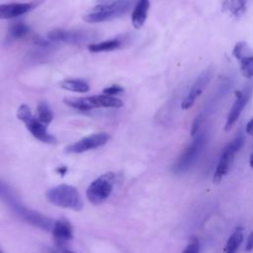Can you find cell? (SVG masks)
<instances>
[{"instance_id": "6da1fadb", "label": "cell", "mask_w": 253, "mask_h": 253, "mask_svg": "<svg viewBox=\"0 0 253 253\" xmlns=\"http://www.w3.org/2000/svg\"><path fill=\"white\" fill-rule=\"evenodd\" d=\"M137 0H115L106 4H97L92 10L83 17L87 23L96 24L119 18L126 14Z\"/></svg>"}, {"instance_id": "7a4b0ae2", "label": "cell", "mask_w": 253, "mask_h": 253, "mask_svg": "<svg viewBox=\"0 0 253 253\" xmlns=\"http://www.w3.org/2000/svg\"><path fill=\"white\" fill-rule=\"evenodd\" d=\"M46 199L54 206L71 209L73 211H81L83 202L78 191L69 185L61 184L49 189L46 194Z\"/></svg>"}, {"instance_id": "603a6c76", "label": "cell", "mask_w": 253, "mask_h": 253, "mask_svg": "<svg viewBox=\"0 0 253 253\" xmlns=\"http://www.w3.org/2000/svg\"><path fill=\"white\" fill-rule=\"evenodd\" d=\"M199 240L196 236H192L182 253H199Z\"/></svg>"}, {"instance_id": "7402d4cb", "label": "cell", "mask_w": 253, "mask_h": 253, "mask_svg": "<svg viewBox=\"0 0 253 253\" xmlns=\"http://www.w3.org/2000/svg\"><path fill=\"white\" fill-rule=\"evenodd\" d=\"M16 115H17V118H18L20 121H22L23 123L33 116V115H32V112H31V109H30L29 106L26 105V104H22V105L19 106Z\"/></svg>"}, {"instance_id": "ba28073f", "label": "cell", "mask_w": 253, "mask_h": 253, "mask_svg": "<svg viewBox=\"0 0 253 253\" xmlns=\"http://www.w3.org/2000/svg\"><path fill=\"white\" fill-rule=\"evenodd\" d=\"M110 139V135L106 132H98L85 136L78 141L68 145L65 148L66 153H82L88 150L98 148L106 144Z\"/></svg>"}, {"instance_id": "cb8c5ba5", "label": "cell", "mask_w": 253, "mask_h": 253, "mask_svg": "<svg viewBox=\"0 0 253 253\" xmlns=\"http://www.w3.org/2000/svg\"><path fill=\"white\" fill-rule=\"evenodd\" d=\"M122 92H124V88L117 85V84H114V85H111L107 88H105L103 90V93L105 95H108V96H113L115 97V95H118V94H121Z\"/></svg>"}, {"instance_id": "ffe728a7", "label": "cell", "mask_w": 253, "mask_h": 253, "mask_svg": "<svg viewBox=\"0 0 253 253\" xmlns=\"http://www.w3.org/2000/svg\"><path fill=\"white\" fill-rule=\"evenodd\" d=\"M242 241H243L242 230L240 228H236V230L229 236L226 242L224 253H235Z\"/></svg>"}, {"instance_id": "83f0119b", "label": "cell", "mask_w": 253, "mask_h": 253, "mask_svg": "<svg viewBox=\"0 0 253 253\" xmlns=\"http://www.w3.org/2000/svg\"><path fill=\"white\" fill-rule=\"evenodd\" d=\"M249 163H250V166L253 168V151H252V153H251V155H250V159H249Z\"/></svg>"}, {"instance_id": "4316f807", "label": "cell", "mask_w": 253, "mask_h": 253, "mask_svg": "<svg viewBox=\"0 0 253 253\" xmlns=\"http://www.w3.org/2000/svg\"><path fill=\"white\" fill-rule=\"evenodd\" d=\"M115 0H96V3L97 4H106V3H110V2H113Z\"/></svg>"}, {"instance_id": "9c48e42d", "label": "cell", "mask_w": 253, "mask_h": 253, "mask_svg": "<svg viewBox=\"0 0 253 253\" xmlns=\"http://www.w3.org/2000/svg\"><path fill=\"white\" fill-rule=\"evenodd\" d=\"M212 74H213L212 69L208 68V69L204 70L199 75V77L196 79V81L192 85L191 89L189 90L188 94L183 99L182 104H181L182 109H185V110L190 109L195 104L197 99L202 95V93L204 92L206 87L209 85V83L212 77Z\"/></svg>"}, {"instance_id": "f1b7e54d", "label": "cell", "mask_w": 253, "mask_h": 253, "mask_svg": "<svg viewBox=\"0 0 253 253\" xmlns=\"http://www.w3.org/2000/svg\"><path fill=\"white\" fill-rule=\"evenodd\" d=\"M65 253H75V252H72V251H69V250H66Z\"/></svg>"}, {"instance_id": "ac0fdd59", "label": "cell", "mask_w": 253, "mask_h": 253, "mask_svg": "<svg viewBox=\"0 0 253 253\" xmlns=\"http://www.w3.org/2000/svg\"><path fill=\"white\" fill-rule=\"evenodd\" d=\"M122 42L119 39H112L104 42H100L97 43H90L88 45V49L91 52H103V51H111L117 49L121 46Z\"/></svg>"}, {"instance_id": "9a60e30c", "label": "cell", "mask_w": 253, "mask_h": 253, "mask_svg": "<svg viewBox=\"0 0 253 253\" xmlns=\"http://www.w3.org/2000/svg\"><path fill=\"white\" fill-rule=\"evenodd\" d=\"M52 235L59 242L71 240L73 232L69 221L66 219H58L52 228Z\"/></svg>"}, {"instance_id": "3957f363", "label": "cell", "mask_w": 253, "mask_h": 253, "mask_svg": "<svg viewBox=\"0 0 253 253\" xmlns=\"http://www.w3.org/2000/svg\"><path fill=\"white\" fill-rule=\"evenodd\" d=\"M208 134L206 131H199L196 135L191 144L184 150V152L180 155L178 160L173 166V171L175 173H182L187 171L191 168L198 158L200 157L201 153L203 152L205 145L207 144Z\"/></svg>"}, {"instance_id": "8992f818", "label": "cell", "mask_w": 253, "mask_h": 253, "mask_svg": "<svg viewBox=\"0 0 253 253\" xmlns=\"http://www.w3.org/2000/svg\"><path fill=\"white\" fill-rule=\"evenodd\" d=\"M92 32L83 30H63L54 29L47 34V39L50 42H67V43H80L89 42L93 39Z\"/></svg>"}, {"instance_id": "5b68a950", "label": "cell", "mask_w": 253, "mask_h": 253, "mask_svg": "<svg viewBox=\"0 0 253 253\" xmlns=\"http://www.w3.org/2000/svg\"><path fill=\"white\" fill-rule=\"evenodd\" d=\"M115 179V174L112 172H108L94 180L89 185L86 191V197L88 201L95 206L104 203L110 197L113 191Z\"/></svg>"}, {"instance_id": "8fae6325", "label": "cell", "mask_w": 253, "mask_h": 253, "mask_svg": "<svg viewBox=\"0 0 253 253\" xmlns=\"http://www.w3.org/2000/svg\"><path fill=\"white\" fill-rule=\"evenodd\" d=\"M24 124L30 133L38 140L49 144H53L56 142L55 136L47 131V126L42 123L37 117L35 118L34 116H32L27 121H25Z\"/></svg>"}, {"instance_id": "4fadbf2b", "label": "cell", "mask_w": 253, "mask_h": 253, "mask_svg": "<svg viewBox=\"0 0 253 253\" xmlns=\"http://www.w3.org/2000/svg\"><path fill=\"white\" fill-rule=\"evenodd\" d=\"M87 98L91 110L97 108H121L124 105L121 99L105 94L89 96Z\"/></svg>"}, {"instance_id": "5bb4252c", "label": "cell", "mask_w": 253, "mask_h": 253, "mask_svg": "<svg viewBox=\"0 0 253 253\" xmlns=\"http://www.w3.org/2000/svg\"><path fill=\"white\" fill-rule=\"evenodd\" d=\"M150 7L149 0H137L132 13H131V24L135 29H140L147 18L148 10Z\"/></svg>"}, {"instance_id": "d6986e66", "label": "cell", "mask_w": 253, "mask_h": 253, "mask_svg": "<svg viewBox=\"0 0 253 253\" xmlns=\"http://www.w3.org/2000/svg\"><path fill=\"white\" fill-rule=\"evenodd\" d=\"M37 118L46 126H48L53 120V113L48 104L44 101L39 103L37 107Z\"/></svg>"}, {"instance_id": "52a82bcc", "label": "cell", "mask_w": 253, "mask_h": 253, "mask_svg": "<svg viewBox=\"0 0 253 253\" xmlns=\"http://www.w3.org/2000/svg\"><path fill=\"white\" fill-rule=\"evenodd\" d=\"M253 92V86L251 84L245 86L242 90L238 91L236 93V98L234 100V103L232 104V107L230 111L228 112V116L225 123V129H230L236 121L239 119L241 113L243 112L244 108L246 107L247 103L249 102Z\"/></svg>"}, {"instance_id": "277c9868", "label": "cell", "mask_w": 253, "mask_h": 253, "mask_svg": "<svg viewBox=\"0 0 253 253\" xmlns=\"http://www.w3.org/2000/svg\"><path fill=\"white\" fill-rule=\"evenodd\" d=\"M244 135L240 132L238 133L230 142H228L224 148L222 149L220 153V157L215 169V172L213 174V182L214 183H219L223 177L228 173L235 154L240 150V148L244 144Z\"/></svg>"}, {"instance_id": "f546056e", "label": "cell", "mask_w": 253, "mask_h": 253, "mask_svg": "<svg viewBox=\"0 0 253 253\" xmlns=\"http://www.w3.org/2000/svg\"><path fill=\"white\" fill-rule=\"evenodd\" d=\"M0 253H3V252H2V251H0Z\"/></svg>"}, {"instance_id": "e0dca14e", "label": "cell", "mask_w": 253, "mask_h": 253, "mask_svg": "<svg viewBox=\"0 0 253 253\" xmlns=\"http://www.w3.org/2000/svg\"><path fill=\"white\" fill-rule=\"evenodd\" d=\"M249 0H223V8L234 17L241 16L245 10Z\"/></svg>"}, {"instance_id": "7c38bea8", "label": "cell", "mask_w": 253, "mask_h": 253, "mask_svg": "<svg viewBox=\"0 0 253 253\" xmlns=\"http://www.w3.org/2000/svg\"><path fill=\"white\" fill-rule=\"evenodd\" d=\"M39 3L40 1L0 4V19H14L20 17L33 10Z\"/></svg>"}, {"instance_id": "484cf974", "label": "cell", "mask_w": 253, "mask_h": 253, "mask_svg": "<svg viewBox=\"0 0 253 253\" xmlns=\"http://www.w3.org/2000/svg\"><path fill=\"white\" fill-rule=\"evenodd\" d=\"M246 132L249 134H253V119L248 122L246 126Z\"/></svg>"}, {"instance_id": "2e32d148", "label": "cell", "mask_w": 253, "mask_h": 253, "mask_svg": "<svg viewBox=\"0 0 253 253\" xmlns=\"http://www.w3.org/2000/svg\"><path fill=\"white\" fill-rule=\"evenodd\" d=\"M59 86L67 91L77 92V93H85L90 89L89 84L82 79H64L59 82Z\"/></svg>"}, {"instance_id": "30bf717a", "label": "cell", "mask_w": 253, "mask_h": 253, "mask_svg": "<svg viewBox=\"0 0 253 253\" xmlns=\"http://www.w3.org/2000/svg\"><path fill=\"white\" fill-rule=\"evenodd\" d=\"M233 56L240 62V69L244 77L253 78V50L243 42H237L232 50Z\"/></svg>"}, {"instance_id": "44dd1931", "label": "cell", "mask_w": 253, "mask_h": 253, "mask_svg": "<svg viewBox=\"0 0 253 253\" xmlns=\"http://www.w3.org/2000/svg\"><path fill=\"white\" fill-rule=\"evenodd\" d=\"M30 32V27L23 22H17L13 24L8 32V38L11 40H19Z\"/></svg>"}, {"instance_id": "d4e9b609", "label": "cell", "mask_w": 253, "mask_h": 253, "mask_svg": "<svg viewBox=\"0 0 253 253\" xmlns=\"http://www.w3.org/2000/svg\"><path fill=\"white\" fill-rule=\"evenodd\" d=\"M251 250H253V231L250 233V235L248 237V240L246 242V245H245V251L246 252H250Z\"/></svg>"}]
</instances>
